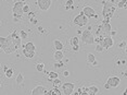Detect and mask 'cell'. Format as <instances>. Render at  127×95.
<instances>
[{"label": "cell", "mask_w": 127, "mask_h": 95, "mask_svg": "<svg viewBox=\"0 0 127 95\" xmlns=\"http://www.w3.org/2000/svg\"><path fill=\"white\" fill-rule=\"evenodd\" d=\"M37 4L41 11H47L51 5V0H37Z\"/></svg>", "instance_id": "obj_10"}, {"label": "cell", "mask_w": 127, "mask_h": 95, "mask_svg": "<svg viewBox=\"0 0 127 95\" xmlns=\"http://www.w3.org/2000/svg\"><path fill=\"white\" fill-rule=\"evenodd\" d=\"M96 50L98 51V53H102L103 51V47L101 46L100 44H97V46H96Z\"/></svg>", "instance_id": "obj_33"}, {"label": "cell", "mask_w": 127, "mask_h": 95, "mask_svg": "<svg viewBox=\"0 0 127 95\" xmlns=\"http://www.w3.org/2000/svg\"><path fill=\"white\" fill-rule=\"evenodd\" d=\"M30 12V5L24 3V5H23V13H28Z\"/></svg>", "instance_id": "obj_32"}, {"label": "cell", "mask_w": 127, "mask_h": 95, "mask_svg": "<svg viewBox=\"0 0 127 95\" xmlns=\"http://www.w3.org/2000/svg\"><path fill=\"white\" fill-rule=\"evenodd\" d=\"M82 42L86 45H92L95 43V36L91 33V31L89 30H85L82 32Z\"/></svg>", "instance_id": "obj_3"}, {"label": "cell", "mask_w": 127, "mask_h": 95, "mask_svg": "<svg viewBox=\"0 0 127 95\" xmlns=\"http://www.w3.org/2000/svg\"><path fill=\"white\" fill-rule=\"evenodd\" d=\"M88 20H89V19L85 15V14L83 13V11H82V12H79V13L77 14V15L74 18L73 22H74V24H75V25H77V26H79V27H84L85 25H87Z\"/></svg>", "instance_id": "obj_4"}, {"label": "cell", "mask_w": 127, "mask_h": 95, "mask_svg": "<svg viewBox=\"0 0 127 95\" xmlns=\"http://www.w3.org/2000/svg\"><path fill=\"white\" fill-rule=\"evenodd\" d=\"M12 44V39H11L10 35L8 37H2L0 36V49L3 50L5 47H8L9 45Z\"/></svg>", "instance_id": "obj_11"}, {"label": "cell", "mask_w": 127, "mask_h": 95, "mask_svg": "<svg viewBox=\"0 0 127 95\" xmlns=\"http://www.w3.org/2000/svg\"><path fill=\"white\" fill-rule=\"evenodd\" d=\"M18 50L15 48V46H14L13 44H11V45H9L8 47H5L4 49H3V53L4 54H7V55H9V54H12V53H15V51Z\"/></svg>", "instance_id": "obj_14"}, {"label": "cell", "mask_w": 127, "mask_h": 95, "mask_svg": "<svg viewBox=\"0 0 127 95\" xmlns=\"http://www.w3.org/2000/svg\"><path fill=\"white\" fill-rule=\"evenodd\" d=\"M22 47H23V49H27V50H31V51H36V46L33 42H27L26 44H24Z\"/></svg>", "instance_id": "obj_13"}, {"label": "cell", "mask_w": 127, "mask_h": 95, "mask_svg": "<svg viewBox=\"0 0 127 95\" xmlns=\"http://www.w3.org/2000/svg\"><path fill=\"white\" fill-rule=\"evenodd\" d=\"M0 67H1V63H0Z\"/></svg>", "instance_id": "obj_42"}, {"label": "cell", "mask_w": 127, "mask_h": 95, "mask_svg": "<svg viewBox=\"0 0 127 95\" xmlns=\"http://www.w3.org/2000/svg\"><path fill=\"white\" fill-rule=\"evenodd\" d=\"M73 47V51L75 53V51H78L79 50V45H76V46H72Z\"/></svg>", "instance_id": "obj_35"}, {"label": "cell", "mask_w": 127, "mask_h": 95, "mask_svg": "<svg viewBox=\"0 0 127 95\" xmlns=\"http://www.w3.org/2000/svg\"><path fill=\"white\" fill-rule=\"evenodd\" d=\"M83 13L85 14L88 19L89 18H95V19L98 18L96 11H95V9H94V8H91L90 5H85V7L83 8Z\"/></svg>", "instance_id": "obj_8"}, {"label": "cell", "mask_w": 127, "mask_h": 95, "mask_svg": "<svg viewBox=\"0 0 127 95\" xmlns=\"http://www.w3.org/2000/svg\"><path fill=\"white\" fill-rule=\"evenodd\" d=\"M99 44L103 47V49H110V48L114 45V39H113V37L112 36L102 37Z\"/></svg>", "instance_id": "obj_5"}, {"label": "cell", "mask_w": 127, "mask_h": 95, "mask_svg": "<svg viewBox=\"0 0 127 95\" xmlns=\"http://www.w3.org/2000/svg\"><path fill=\"white\" fill-rule=\"evenodd\" d=\"M75 89V84L73 82H65L62 84V93L64 95H72Z\"/></svg>", "instance_id": "obj_6"}, {"label": "cell", "mask_w": 127, "mask_h": 95, "mask_svg": "<svg viewBox=\"0 0 127 95\" xmlns=\"http://www.w3.org/2000/svg\"><path fill=\"white\" fill-rule=\"evenodd\" d=\"M0 25H1V23H0Z\"/></svg>", "instance_id": "obj_43"}, {"label": "cell", "mask_w": 127, "mask_h": 95, "mask_svg": "<svg viewBox=\"0 0 127 95\" xmlns=\"http://www.w3.org/2000/svg\"><path fill=\"white\" fill-rule=\"evenodd\" d=\"M23 5H24V2H22V1L14 2V5L12 8V14H13L14 22L18 23L23 19Z\"/></svg>", "instance_id": "obj_2"}, {"label": "cell", "mask_w": 127, "mask_h": 95, "mask_svg": "<svg viewBox=\"0 0 127 95\" xmlns=\"http://www.w3.org/2000/svg\"><path fill=\"white\" fill-rule=\"evenodd\" d=\"M62 74H63L64 77H68V76H70V71H68V70H64Z\"/></svg>", "instance_id": "obj_36"}, {"label": "cell", "mask_w": 127, "mask_h": 95, "mask_svg": "<svg viewBox=\"0 0 127 95\" xmlns=\"http://www.w3.org/2000/svg\"><path fill=\"white\" fill-rule=\"evenodd\" d=\"M79 95H89L88 94V88H87V86H83V88H82V92H80Z\"/></svg>", "instance_id": "obj_31"}, {"label": "cell", "mask_w": 127, "mask_h": 95, "mask_svg": "<svg viewBox=\"0 0 127 95\" xmlns=\"http://www.w3.org/2000/svg\"><path fill=\"white\" fill-rule=\"evenodd\" d=\"M46 91V88L42 85H37L36 88H34L32 90V94L31 95H42Z\"/></svg>", "instance_id": "obj_12"}, {"label": "cell", "mask_w": 127, "mask_h": 95, "mask_svg": "<svg viewBox=\"0 0 127 95\" xmlns=\"http://www.w3.org/2000/svg\"><path fill=\"white\" fill-rule=\"evenodd\" d=\"M106 84L110 86V89H114V88H117L118 85L121 84V79L116 76H113V77H110L106 81Z\"/></svg>", "instance_id": "obj_9"}, {"label": "cell", "mask_w": 127, "mask_h": 95, "mask_svg": "<svg viewBox=\"0 0 127 95\" xmlns=\"http://www.w3.org/2000/svg\"><path fill=\"white\" fill-rule=\"evenodd\" d=\"M74 1L73 0H67L66 1V3H65V10H73L74 9Z\"/></svg>", "instance_id": "obj_19"}, {"label": "cell", "mask_w": 127, "mask_h": 95, "mask_svg": "<svg viewBox=\"0 0 127 95\" xmlns=\"http://www.w3.org/2000/svg\"><path fill=\"white\" fill-rule=\"evenodd\" d=\"M4 76L7 79H11V78L13 77V69H11V68H8V70L4 72Z\"/></svg>", "instance_id": "obj_23"}, {"label": "cell", "mask_w": 127, "mask_h": 95, "mask_svg": "<svg viewBox=\"0 0 127 95\" xmlns=\"http://www.w3.org/2000/svg\"><path fill=\"white\" fill-rule=\"evenodd\" d=\"M96 61V56L94 54H88L87 55V62L88 63H92Z\"/></svg>", "instance_id": "obj_21"}, {"label": "cell", "mask_w": 127, "mask_h": 95, "mask_svg": "<svg viewBox=\"0 0 127 95\" xmlns=\"http://www.w3.org/2000/svg\"><path fill=\"white\" fill-rule=\"evenodd\" d=\"M0 83H1V80H0ZM0 86H1V84H0Z\"/></svg>", "instance_id": "obj_41"}, {"label": "cell", "mask_w": 127, "mask_h": 95, "mask_svg": "<svg viewBox=\"0 0 127 95\" xmlns=\"http://www.w3.org/2000/svg\"><path fill=\"white\" fill-rule=\"evenodd\" d=\"M63 66H64V63H63V61L61 60V61H56V63L53 65V67L56 69H59V68H62Z\"/></svg>", "instance_id": "obj_30"}, {"label": "cell", "mask_w": 127, "mask_h": 95, "mask_svg": "<svg viewBox=\"0 0 127 95\" xmlns=\"http://www.w3.org/2000/svg\"><path fill=\"white\" fill-rule=\"evenodd\" d=\"M123 95H126V90H124V91H123Z\"/></svg>", "instance_id": "obj_40"}, {"label": "cell", "mask_w": 127, "mask_h": 95, "mask_svg": "<svg viewBox=\"0 0 127 95\" xmlns=\"http://www.w3.org/2000/svg\"><path fill=\"white\" fill-rule=\"evenodd\" d=\"M36 70L38 71V72H41V71L45 70V65L42 62H39L36 65Z\"/></svg>", "instance_id": "obj_27"}, {"label": "cell", "mask_w": 127, "mask_h": 95, "mask_svg": "<svg viewBox=\"0 0 127 95\" xmlns=\"http://www.w3.org/2000/svg\"><path fill=\"white\" fill-rule=\"evenodd\" d=\"M42 95H50V92H49V91H47V90H46V91H45V93H44V94H42Z\"/></svg>", "instance_id": "obj_37"}, {"label": "cell", "mask_w": 127, "mask_h": 95, "mask_svg": "<svg viewBox=\"0 0 127 95\" xmlns=\"http://www.w3.org/2000/svg\"><path fill=\"white\" fill-rule=\"evenodd\" d=\"M7 70H8V67H7V66H4V67H3V71L5 72V71H7Z\"/></svg>", "instance_id": "obj_39"}, {"label": "cell", "mask_w": 127, "mask_h": 95, "mask_svg": "<svg viewBox=\"0 0 127 95\" xmlns=\"http://www.w3.org/2000/svg\"><path fill=\"white\" fill-rule=\"evenodd\" d=\"M126 2H127V0H118L117 7L118 8H126Z\"/></svg>", "instance_id": "obj_29"}, {"label": "cell", "mask_w": 127, "mask_h": 95, "mask_svg": "<svg viewBox=\"0 0 127 95\" xmlns=\"http://www.w3.org/2000/svg\"><path fill=\"white\" fill-rule=\"evenodd\" d=\"M53 45H54V48H56V50H63V48H64V46H63L62 42L59 41V39H54V41H53Z\"/></svg>", "instance_id": "obj_17"}, {"label": "cell", "mask_w": 127, "mask_h": 95, "mask_svg": "<svg viewBox=\"0 0 127 95\" xmlns=\"http://www.w3.org/2000/svg\"><path fill=\"white\" fill-rule=\"evenodd\" d=\"M53 57H54V60H56V61H61V60H63V57H64V55H63L62 50H56V53H54Z\"/></svg>", "instance_id": "obj_16"}, {"label": "cell", "mask_w": 127, "mask_h": 95, "mask_svg": "<svg viewBox=\"0 0 127 95\" xmlns=\"http://www.w3.org/2000/svg\"><path fill=\"white\" fill-rule=\"evenodd\" d=\"M78 43H79V39H78V37H77V36H74V37H72V38L70 39V44L72 46L78 45Z\"/></svg>", "instance_id": "obj_25"}, {"label": "cell", "mask_w": 127, "mask_h": 95, "mask_svg": "<svg viewBox=\"0 0 127 95\" xmlns=\"http://www.w3.org/2000/svg\"><path fill=\"white\" fill-rule=\"evenodd\" d=\"M103 9H102V16L104 19L111 20L113 18L115 11H116V5L114 3V0H103Z\"/></svg>", "instance_id": "obj_1"}, {"label": "cell", "mask_w": 127, "mask_h": 95, "mask_svg": "<svg viewBox=\"0 0 127 95\" xmlns=\"http://www.w3.org/2000/svg\"><path fill=\"white\" fill-rule=\"evenodd\" d=\"M57 78H59V73L56 72V71H50V72H48V80L49 81H52V80L57 79Z\"/></svg>", "instance_id": "obj_18"}, {"label": "cell", "mask_w": 127, "mask_h": 95, "mask_svg": "<svg viewBox=\"0 0 127 95\" xmlns=\"http://www.w3.org/2000/svg\"><path fill=\"white\" fill-rule=\"evenodd\" d=\"M49 92H50V95H62V92L59 90V88H53Z\"/></svg>", "instance_id": "obj_22"}, {"label": "cell", "mask_w": 127, "mask_h": 95, "mask_svg": "<svg viewBox=\"0 0 127 95\" xmlns=\"http://www.w3.org/2000/svg\"><path fill=\"white\" fill-rule=\"evenodd\" d=\"M88 91L94 94H97L98 92H99V89H98V86H96V85H91V86H88Z\"/></svg>", "instance_id": "obj_26"}, {"label": "cell", "mask_w": 127, "mask_h": 95, "mask_svg": "<svg viewBox=\"0 0 127 95\" xmlns=\"http://www.w3.org/2000/svg\"><path fill=\"white\" fill-rule=\"evenodd\" d=\"M10 37H11V39H12V44L15 46L16 49H19V48L22 46V39L20 38L19 33L16 31H13L12 33L10 34Z\"/></svg>", "instance_id": "obj_7"}, {"label": "cell", "mask_w": 127, "mask_h": 95, "mask_svg": "<svg viewBox=\"0 0 127 95\" xmlns=\"http://www.w3.org/2000/svg\"><path fill=\"white\" fill-rule=\"evenodd\" d=\"M35 54L36 51H31V50H27V49H23V55L24 57H26L28 59H33L35 57Z\"/></svg>", "instance_id": "obj_15"}, {"label": "cell", "mask_w": 127, "mask_h": 95, "mask_svg": "<svg viewBox=\"0 0 127 95\" xmlns=\"http://www.w3.org/2000/svg\"><path fill=\"white\" fill-rule=\"evenodd\" d=\"M104 89H105V90H110V86H109L108 84H106V83L104 84Z\"/></svg>", "instance_id": "obj_38"}, {"label": "cell", "mask_w": 127, "mask_h": 95, "mask_svg": "<svg viewBox=\"0 0 127 95\" xmlns=\"http://www.w3.org/2000/svg\"><path fill=\"white\" fill-rule=\"evenodd\" d=\"M15 82L18 83V84H22V83L24 82V76H23V73H22V72H20L18 76H16V78H15Z\"/></svg>", "instance_id": "obj_20"}, {"label": "cell", "mask_w": 127, "mask_h": 95, "mask_svg": "<svg viewBox=\"0 0 127 95\" xmlns=\"http://www.w3.org/2000/svg\"><path fill=\"white\" fill-rule=\"evenodd\" d=\"M19 35H20V38L21 39H26L27 38V33L25 32L24 30H21L19 32Z\"/></svg>", "instance_id": "obj_28"}, {"label": "cell", "mask_w": 127, "mask_h": 95, "mask_svg": "<svg viewBox=\"0 0 127 95\" xmlns=\"http://www.w3.org/2000/svg\"><path fill=\"white\" fill-rule=\"evenodd\" d=\"M52 84H53V88H60L62 85V82L59 78H57V79L52 80Z\"/></svg>", "instance_id": "obj_24"}, {"label": "cell", "mask_w": 127, "mask_h": 95, "mask_svg": "<svg viewBox=\"0 0 127 95\" xmlns=\"http://www.w3.org/2000/svg\"><path fill=\"white\" fill-rule=\"evenodd\" d=\"M125 47H126V43L124 42V41L118 44V48H125Z\"/></svg>", "instance_id": "obj_34"}]
</instances>
